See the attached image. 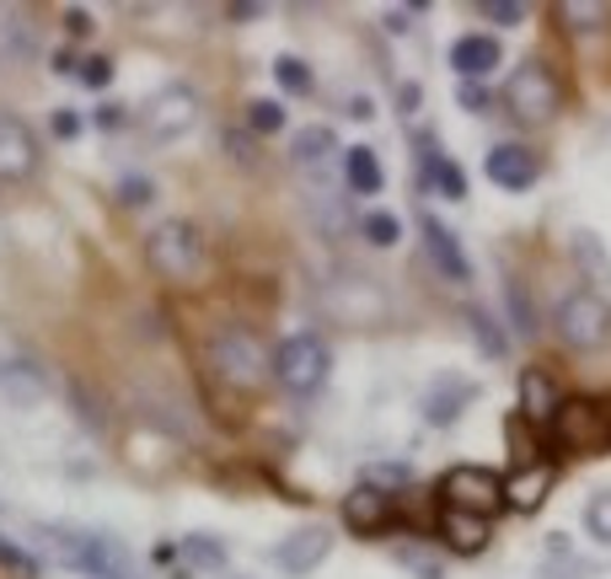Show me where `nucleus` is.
Instances as JSON below:
<instances>
[{"mask_svg":"<svg viewBox=\"0 0 611 579\" xmlns=\"http://www.w3.org/2000/svg\"><path fill=\"white\" fill-rule=\"evenodd\" d=\"M146 263L167 284H199L210 274V242H204V231L188 214H172L146 237Z\"/></svg>","mask_w":611,"mask_h":579,"instance_id":"obj_1","label":"nucleus"},{"mask_svg":"<svg viewBox=\"0 0 611 579\" xmlns=\"http://www.w3.org/2000/svg\"><path fill=\"white\" fill-rule=\"evenodd\" d=\"M204 355H210V370L231 392H263L274 381V355L263 349V338L252 333V328H237V322L231 328H214Z\"/></svg>","mask_w":611,"mask_h":579,"instance_id":"obj_2","label":"nucleus"},{"mask_svg":"<svg viewBox=\"0 0 611 579\" xmlns=\"http://www.w3.org/2000/svg\"><path fill=\"white\" fill-rule=\"evenodd\" d=\"M504 108L515 113V123L525 129H548L558 119V108H563V87H558V76H552L542 60H525L515 64V76L504 81Z\"/></svg>","mask_w":611,"mask_h":579,"instance_id":"obj_3","label":"nucleus"},{"mask_svg":"<svg viewBox=\"0 0 611 579\" xmlns=\"http://www.w3.org/2000/svg\"><path fill=\"white\" fill-rule=\"evenodd\" d=\"M328 370H333V349L317 333H290L274 349V381L290 397H317L328 387Z\"/></svg>","mask_w":611,"mask_h":579,"instance_id":"obj_4","label":"nucleus"},{"mask_svg":"<svg viewBox=\"0 0 611 579\" xmlns=\"http://www.w3.org/2000/svg\"><path fill=\"white\" fill-rule=\"evenodd\" d=\"M552 328H558V338H563L569 349L595 355V349H607L611 343V301L607 296H595V290H574V296L558 301Z\"/></svg>","mask_w":611,"mask_h":579,"instance_id":"obj_5","label":"nucleus"},{"mask_svg":"<svg viewBox=\"0 0 611 579\" xmlns=\"http://www.w3.org/2000/svg\"><path fill=\"white\" fill-rule=\"evenodd\" d=\"M552 446L558 451H601L611 446V413L595 402V397H563V408H558V419L548 425Z\"/></svg>","mask_w":611,"mask_h":579,"instance_id":"obj_6","label":"nucleus"},{"mask_svg":"<svg viewBox=\"0 0 611 579\" xmlns=\"http://www.w3.org/2000/svg\"><path fill=\"white\" fill-rule=\"evenodd\" d=\"M440 505H445V510H467V516L493 520L504 510V478L489 472V467L461 461V467H451V472L440 478Z\"/></svg>","mask_w":611,"mask_h":579,"instance_id":"obj_7","label":"nucleus"},{"mask_svg":"<svg viewBox=\"0 0 611 579\" xmlns=\"http://www.w3.org/2000/svg\"><path fill=\"white\" fill-rule=\"evenodd\" d=\"M328 552H333V531L322 526V520H301L296 531H284L274 542V569L279 575H290V579H306V575H317L322 563H328Z\"/></svg>","mask_w":611,"mask_h":579,"instance_id":"obj_8","label":"nucleus"},{"mask_svg":"<svg viewBox=\"0 0 611 579\" xmlns=\"http://www.w3.org/2000/svg\"><path fill=\"white\" fill-rule=\"evenodd\" d=\"M483 172H489L493 188L525 193V188H537V178H542V156L531 151V146H520V140H499V146L483 156Z\"/></svg>","mask_w":611,"mask_h":579,"instance_id":"obj_9","label":"nucleus"},{"mask_svg":"<svg viewBox=\"0 0 611 579\" xmlns=\"http://www.w3.org/2000/svg\"><path fill=\"white\" fill-rule=\"evenodd\" d=\"M146 123H151V134H161V140H172V134H188V129L199 123V92H193L188 81H172V87H161V92L146 102Z\"/></svg>","mask_w":611,"mask_h":579,"instance_id":"obj_10","label":"nucleus"},{"mask_svg":"<svg viewBox=\"0 0 611 579\" xmlns=\"http://www.w3.org/2000/svg\"><path fill=\"white\" fill-rule=\"evenodd\" d=\"M552 483H558V467H552L548 457L515 467V472L504 478V510H515V516H537V510L548 505Z\"/></svg>","mask_w":611,"mask_h":579,"instance_id":"obj_11","label":"nucleus"},{"mask_svg":"<svg viewBox=\"0 0 611 579\" xmlns=\"http://www.w3.org/2000/svg\"><path fill=\"white\" fill-rule=\"evenodd\" d=\"M343 526L354 531V537H381L387 526H392V493H381V488H349L343 493Z\"/></svg>","mask_w":611,"mask_h":579,"instance_id":"obj_12","label":"nucleus"},{"mask_svg":"<svg viewBox=\"0 0 611 579\" xmlns=\"http://www.w3.org/2000/svg\"><path fill=\"white\" fill-rule=\"evenodd\" d=\"M419 231H424V252L429 263L440 269V274L451 279V284H472V258H467V247L434 220V214H419Z\"/></svg>","mask_w":611,"mask_h":579,"instance_id":"obj_13","label":"nucleus"},{"mask_svg":"<svg viewBox=\"0 0 611 579\" xmlns=\"http://www.w3.org/2000/svg\"><path fill=\"white\" fill-rule=\"evenodd\" d=\"M558 408H563V397H558V381H552L542 366L520 370V419L531 429H548L552 419H558Z\"/></svg>","mask_w":611,"mask_h":579,"instance_id":"obj_14","label":"nucleus"},{"mask_svg":"<svg viewBox=\"0 0 611 579\" xmlns=\"http://www.w3.org/2000/svg\"><path fill=\"white\" fill-rule=\"evenodd\" d=\"M478 402V381H461V376H440V381H429V392H424V419L434 429H445V425H457L461 413Z\"/></svg>","mask_w":611,"mask_h":579,"instance_id":"obj_15","label":"nucleus"},{"mask_svg":"<svg viewBox=\"0 0 611 579\" xmlns=\"http://www.w3.org/2000/svg\"><path fill=\"white\" fill-rule=\"evenodd\" d=\"M499 60H504V49H499L493 32H467V38L451 43V70H457L461 81H483V76H493Z\"/></svg>","mask_w":611,"mask_h":579,"instance_id":"obj_16","label":"nucleus"},{"mask_svg":"<svg viewBox=\"0 0 611 579\" xmlns=\"http://www.w3.org/2000/svg\"><path fill=\"white\" fill-rule=\"evenodd\" d=\"M489 537H493V520L467 516V510H440V542H445V552L478 558V552L489 548Z\"/></svg>","mask_w":611,"mask_h":579,"instance_id":"obj_17","label":"nucleus"},{"mask_svg":"<svg viewBox=\"0 0 611 579\" xmlns=\"http://www.w3.org/2000/svg\"><path fill=\"white\" fill-rule=\"evenodd\" d=\"M32 167H38V140L28 134V123L0 119V178L22 183V178H32Z\"/></svg>","mask_w":611,"mask_h":579,"instance_id":"obj_18","label":"nucleus"},{"mask_svg":"<svg viewBox=\"0 0 611 579\" xmlns=\"http://www.w3.org/2000/svg\"><path fill=\"white\" fill-rule=\"evenodd\" d=\"M0 397L17 402V408L43 402V397H49V376H43V366H32V360H0Z\"/></svg>","mask_w":611,"mask_h":579,"instance_id":"obj_19","label":"nucleus"},{"mask_svg":"<svg viewBox=\"0 0 611 579\" xmlns=\"http://www.w3.org/2000/svg\"><path fill=\"white\" fill-rule=\"evenodd\" d=\"M343 188L360 193V199H375L387 188V167H381V156L370 151V146H349L343 151Z\"/></svg>","mask_w":611,"mask_h":579,"instance_id":"obj_20","label":"nucleus"},{"mask_svg":"<svg viewBox=\"0 0 611 579\" xmlns=\"http://www.w3.org/2000/svg\"><path fill=\"white\" fill-rule=\"evenodd\" d=\"M419 151H424V178L419 183L429 193H440V199H467V172H461L457 161L434 151V140H424V134H419Z\"/></svg>","mask_w":611,"mask_h":579,"instance_id":"obj_21","label":"nucleus"},{"mask_svg":"<svg viewBox=\"0 0 611 579\" xmlns=\"http://www.w3.org/2000/svg\"><path fill=\"white\" fill-rule=\"evenodd\" d=\"M574 263H580V269H584V279H590L584 290H595V296H601V290H607V284H611V258H607V242H601L595 231H574Z\"/></svg>","mask_w":611,"mask_h":579,"instance_id":"obj_22","label":"nucleus"},{"mask_svg":"<svg viewBox=\"0 0 611 579\" xmlns=\"http://www.w3.org/2000/svg\"><path fill=\"white\" fill-rule=\"evenodd\" d=\"M338 156V134L328 123H306L296 134V167H328Z\"/></svg>","mask_w":611,"mask_h":579,"instance_id":"obj_23","label":"nucleus"},{"mask_svg":"<svg viewBox=\"0 0 611 579\" xmlns=\"http://www.w3.org/2000/svg\"><path fill=\"white\" fill-rule=\"evenodd\" d=\"M607 17L611 11L601 0H563V6H558V22L574 32V38H595V32L607 28Z\"/></svg>","mask_w":611,"mask_h":579,"instance_id":"obj_24","label":"nucleus"},{"mask_svg":"<svg viewBox=\"0 0 611 579\" xmlns=\"http://www.w3.org/2000/svg\"><path fill=\"white\" fill-rule=\"evenodd\" d=\"M252 140H269V134H279L284 129V108H279L274 97H252L247 102V123H242Z\"/></svg>","mask_w":611,"mask_h":579,"instance_id":"obj_25","label":"nucleus"},{"mask_svg":"<svg viewBox=\"0 0 611 579\" xmlns=\"http://www.w3.org/2000/svg\"><path fill=\"white\" fill-rule=\"evenodd\" d=\"M274 81L284 87L290 97H311L317 92V81H311V64L296 60V54H279L274 60Z\"/></svg>","mask_w":611,"mask_h":579,"instance_id":"obj_26","label":"nucleus"},{"mask_svg":"<svg viewBox=\"0 0 611 579\" xmlns=\"http://www.w3.org/2000/svg\"><path fill=\"white\" fill-rule=\"evenodd\" d=\"M183 558L193 569H226V542L220 537H204V531H193L183 537Z\"/></svg>","mask_w":611,"mask_h":579,"instance_id":"obj_27","label":"nucleus"},{"mask_svg":"<svg viewBox=\"0 0 611 579\" xmlns=\"http://www.w3.org/2000/svg\"><path fill=\"white\" fill-rule=\"evenodd\" d=\"M584 531H590L601 548H611V488H601V493L584 499Z\"/></svg>","mask_w":611,"mask_h":579,"instance_id":"obj_28","label":"nucleus"},{"mask_svg":"<svg viewBox=\"0 0 611 579\" xmlns=\"http://www.w3.org/2000/svg\"><path fill=\"white\" fill-rule=\"evenodd\" d=\"M360 231H365L370 247H398L402 237V220L392 210H365V220H360Z\"/></svg>","mask_w":611,"mask_h":579,"instance_id":"obj_29","label":"nucleus"},{"mask_svg":"<svg viewBox=\"0 0 611 579\" xmlns=\"http://www.w3.org/2000/svg\"><path fill=\"white\" fill-rule=\"evenodd\" d=\"M467 322H472V333H478V349L489 355V360H504L510 355V343H504V333L489 322V311H478V306H467Z\"/></svg>","mask_w":611,"mask_h":579,"instance_id":"obj_30","label":"nucleus"},{"mask_svg":"<svg viewBox=\"0 0 611 579\" xmlns=\"http://www.w3.org/2000/svg\"><path fill=\"white\" fill-rule=\"evenodd\" d=\"M0 569H6V575H17V579H38V575H43V558L0 537Z\"/></svg>","mask_w":611,"mask_h":579,"instance_id":"obj_31","label":"nucleus"},{"mask_svg":"<svg viewBox=\"0 0 611 579\" xmlns=\"http://www.w3.org/2000/svg\"><path fill=\"white\" fill-rule=\"evenodd\" d=\"M365 483L381 488V493H398V488L413 483V467L408 461H375V467H365Z\"/></svg>","mask_w":611,"mask_h":579,"instance_id":"obj_32","label":"nucleus"},{"mask_svg":"<svg viewBox=\"0 0 611 579\" xmlns=\"http://www.w3.org/2000/svg\"><path fill=\"white\" fill-rule=\"evenodd\" d=\"M76 81H81V87H92V92H102V87L113 81V60H108V54H81Z\"/></svg>","mask_w":611,"mask_h":579,"instance_id":"obj_33","label":"nucleus"},{"mask_svg":"<svg viewBox=\"0 0 611 579\" xmlns=\"http://www.w3.org/2000/svg\"><path fill=\"white\" fill-rule=\"evenodd\" d=\"M151 199H156L151 178H140V172H123V178H119V204H129V210H146Z\"/></svg>","mask_w":611,"mask_h":579,"instance_id":"obj_34","label":"nucleus"},{"mask_svg":"<svg viewBox=\"0 0 611 579\" xmlns=\"http://www.w3.org/2000/svg\"><path fill=\"white\" fill-rule=\"evenodd\" d=\"M478 11L489 17L493 28H520V22H525V6H520V0H483Z\"/></svg>","mask_w":611,"mask_h":579,"instance_id":"obj_35","label":"nucleus"},{"mask_svg":"<svg viewBox=\"0 0 611 579\" xmlns=\"http://www.w3.org/2000/svg\"><path fill=\"white\" fill-rule=\"evenodd\" d=\"M226 156H231L242 172L263 167V161H258V151H252V134H247V129H231V134H226Z\"/></svg>","mask_w":611,"mask_h":579,"instance_id":"obj_36","label":"nucleus"},{"mask_svg":"<svg viewBox=\"0 0 611 579\" xmlns=\"http://www.w3.org/2000/svg\"><path fill=\"white\" fill-rule=\"evenodd\" d=\"M151 563L156 569H167V575H178V579H188V558H183V542H156L151 548Z\"/></svg>","mask_w":611,"mask_h":579,"instance_id":"obj_37","label":"nucleus"},{"mask_svg":"<svg viewBox=\"0 0 611 579\" xmlns=\"http://www.w3.org/2000/svg\"><path fill=\"white\" fill-rule=\"evenodd\" d=\"M81 113H76V108H60V113H54V119H49V129H54V140H76V134H81Z\"/></svg>","mask_w":611,"mask_h":579,"instance_id":"obj_38","label":"nucleus"},{"mask_svg":"<svg viewBox=\"0 0 611 579\" xmlns=\"http://www.w3.org/2000/svg\"><path fill=\"white\" fill-rule=\"evenodd\" d=\"M510 317L520 322V333H531L537 322H531V301H525V290H520L515 279H510Z\"/></svg>","mask_w":611,"mask_h":579,"instance_id":"obj_39","label":"nucleus"},{"mask_svg":"<svg viewBox=\"0 0 611 579\" xmlns=\"http://www.w3.org/2000/svg\"><path fill=\"white\" fill-rule=\"evenodd\" d=\"M64 28H70V38H76V43H81V38H92V17H87V11H76V6H70V11H64Z\"/></svg>","mask_w":611,"mask_h":579,"instance_id":"obj_40","label":"nucleus"},{"mask_svg":"<svg viewBox=\"0 0 611 579\" xmlns=\"http://www.w3.org/2000/svg\"><path fill=\"white\" fill-rule=\"evenodd\" d=\"M457 102H461V108H483L489 97H483V87H478V81H461V87H457Z\"/></svg>","mask_w":611,"mask_h":579,"instance_id":"obj_41","label":"nucleus"},{"mask_svg":"<svg viewBox=\"0 0 611 579\" xmlns=\"http://www.w3.org/2000/svg\"><path fill=\"white\" fill-rule=\"evenodd\" d=\"M252 17H263V6H231V22H252Z\"/></svg>","mask_w":611,"mask_h":579,"instance_id":"obj_42","label":"nucleus"},{"mask_svg":"<svg viewBox=\"0 0 611 579\" xmlns=\"http://www.w3.org/2000/svg\"><path fill=\"white\" fill-rule=\"evenodd\" d=\"M398 102H402V113H413V108H419V87H402Z\"/></svg>","mask_w":611,"mask_h":579,"instance_id":"obj_43","label":"nucleus"},{"mask_svg":"<svg viewBox=\"0 0 611 579\" xmlns=\"http://www.w3.org/2000/svg\"><path fill=\"white\" fill-rule=\"evenodd\" d=\"M119 119H123L119 108H102V113H97V123H102V129H119Z\"/></svg>","mask_w":611,"mask_h":579,"instance_id":"obj_44","label":"nucleus"}]
</instances>
